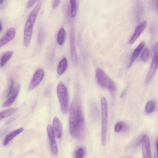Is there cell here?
I'll use <instances>...</instances> for the list:
<instances>
[{
  "instance_id": "17",
  "label": "cell",
  "mask_w": 158,
  "mask_h": 158,
  "mask_svg": "<svg viewBox=\"0 0 158 158\" xmlns=\"http://www.w3.org/2000/svg\"><path fill=\"white\" fill-rule=\"evenodd\" d=\"M66 37V31L63 28L61 27L59 29L57 35V41L59 45H62L64 44Z\"/></svg>"
},
{
  "instance_id": "27",
  "label": "cell",
  "mask_w": 158,
  "mask_h": 158,
  "mask_svg": "<svg viewBox=\"0 0 158 158\" xmlns=\"http://www.w3.org/2000/svg\"><path fill=\"white\" fill-rule=\"evenodd\" d=\"M149 52L147 48H145L143 51L141 55L140 58L144 62H146L148 58Z\"/></svg>"
},
{
  "instance_id": "10",
  "label": "cell",
  "mask_w": 158,
  "mask_h": 158,
  "mask_svg": "<svg viewBox=\"0 0 158 158\" xmlns=\"http://www.w3.org/2000/svg\"><path fill=\"white\" fill-rule=\"evenodd\" d=\"M147 22L144 20L140 23L136 27L135 31L131 38L129 44H132L138 39L146 27Z\"/></svg>"
},
{
  "instance_id": "21",
  "label": "cell",
  "mask_w": 158,
  "mask_h": 158,
  "mask_svg": "<svg viewBox=\"0 0 158 158\" xmlns=\"http://www.w3.org/2000/svg\"><path fill=\"white\" fill-rule=\"evenodd\" d=\"M128 129V126L124 122H119L117 123L115 125L114 130L116 132L121 131H125Z\"/></svg>"
},
{
  "instance_id": "37",
  "label": "cell",
  "mask_w": 158,
  "mask_h": 158,
  "mask_svg": "<svg viewBox=\"0 0 158 158\" xmlns=\"http://www.w3.org/2000/svg\"><path fill=\"white\" fill-rule=\"evenodd\" d=\"M4 2V0H0V5H2L3 4Z\"/></svg>"
},
{
  "instance_id": "31",
  "label": "cell",
  "mask_w": 158,
  "mask_h": 158,
  "mask_svg": "<svg viewBox=\"0 0 158 158\" xmlns=\"http://www.w3.org/2000/svg\"><path fill=\"white\" fill-rule=\"evenodd\" d=\"M60 2L59 0H54L52 1V7L53 9L57 7Z\"/></svg>"
},
{
  "instance_id": "11",
  "label": "cell",
  "mask_w": 158,
  "mask_h": 158,
  "mask_svg": "<svg viewBox=\"0 0 158 158\" xmlns=\"http://www.w3.org/2000/svg\"><path fill=\"white\" fill-rule=\"evenodd\" d=\"M15 34L16 30L15 28L12 27L8 29L5 35L0 39V47L12 40L15 37Z\"/></svg>"
},
{
  "instance_id": "33",
  "label": "cell",
  "mask_w": 158,
  "mask_h": 158,
  "mask_svg": "<svg viewBox=\"0 0 158 158\" xmlns=\"http://www.w3.org/2000/svg\"><path fill=\"white\" fill-rule=\"evenodd\" d=\"M127 92V89H124L121 93L120 97L121 98H123Z\"/></svg>"
},
{
  "instance_id": "18",
  "label": "cell",
  "mask_w": 158,
  "mask_h": 158,
  "mask_svg": "<svg viewBox=\"0 0 158 158\" xmlns=\"http://www.w3.org/2000/svg\"><path fill=\"white\" fill-rule=\"evenodd\" d=\"M13 54V52L10 51L6 52L2 55L0 60V65L1 67H3L11 58Z\"/></svg>"
},
{
  "instance_id": "34",
  "label": "cell",
  "mask_w": 158,
  "mask_h": 158,
  "mask_svg": "<svg viewBox=\"0 0 158 158\" xmlns=\"http://www.w3.org/2000/svg\"><path fill=\"white\" fill-rule=\"evenodd\" d=\"M156 148H157V150L158 152V139H157L156 140Z\"/></svg>"
},
{
  "instance_id": "15",
  "label": "cell",
  "mask_w": 158,
  "mask_h": 158,
  "mask_svg": "<svg viewBox=\"0 0 158 158\" xmlns=\"http://www.w3.org/2000/svg\"><path fill=\"white\" fill-rule=\"evenodd\" d=\"M24 128L21 127L10 132L6 136L3 143V145H6L12 139L22 132Z\"/></svg>"
},
{
  "instance_id": "12",
  "label": "cell",
  "mask_w": 158,
  "mask_h": 158,
  "mask_svg": "<svg viewBox=\"0 0 158 158\" xmlns=\"http://www.w3.org/2000/svg\"><path fill=\"white\" fill-rule=\"evenodd\" d=\"M52 123L55 136L58 138H60L62 133L61 123L59 118L55 116L53 118Z\"/></svg>"
},
{
  "instance_id": "30",
  "label": "cell",
  "mask_w": 158,
  "mask_h": 158,
  "mask_svg": "<svg viewBox=\"0 0 158 158\" xmlns=\"http://www.w3.org/2000/svg\"><path fill=\"white\" fill-rule=\"evenodd\" d=\"M37 1V0H31L28 1L26 5L27 8H30Z\"/></svg>"
},
{
  "instance_id": "4",
  "label": "cell",
  "mask_w": 158,
  "mask_h": 158,
  "mask_svg": "<svg viewBox=\"0 0 158 158\" xmlns=\"http://www.w3.org/2000/svg\"><path fill=\"white\" fill-rule=\"evenodd\" d=\"M96 77L97 82L100 86L109 89L112 92L115 91L116 87L114 83L102 69H97Z\"/></svg>"
},
{
  "instance_id": "1",
  "label": "cell",
  "mask_w": 158,
  "mask_h": 158,
  "mask_svg": "<svg viewBox=\"0 0 158 158\" xmlns=\"http://www.w3.org/2000/svg\"><path fill=\"white\" fill-rule=\"evenodd\" d=\"M69 125L71 135L79 139L84 134L85 123L82 104L78 95L73 98L70 106L69 113Z\"/></svg>"
},
{
  "instance_id": "29",
  "label": "cell",
  "mask_w": 158,
  "mask_h": 158,
  "mask_svg": "<svg viewBox=\"0 0 158 158\" xmlns=\"http://www.w3.org/2000/svg\"><path fill=\"white\" fill-rule=\"evenodd\" d=\"M44 37V34L43 31L40 30L38 33L37 35V40L38 43L40 44L42 43Z\"/></svg>"
},
{
  "instance_id": "36",
  "label": "cell",
  "mask_w": 158,
  "mask_h": 158,
  "mask_svg": "<svg viewBox=\"0 0 158 158\" xmlns=\"http://www.w3.org/2000/svg\"><path fill=\"white\" fill-rule=\"evenodd\" d=\"M2 29V26L1 22H0V32H1Z\"/></svg>"
},
{
  "instance_id": "5",
  "label": "cell",
  "mask_w": 158,
  "mask_h": 158,
  "mask_svg": "<svg viewBox=\"0 0 158 158\" xmlns=\"http://www.w3.org/2000/svg\"><path fill=\"white\" fill-rule=\"evenodd\" d=\"M158 66V42L154 47V54L148 74L145 79V82L148 83L152 79Z\"/></svg>"
},
{
  "instance_id": "13",
  "label": "cell",
  "mask_w": 158,
  "mask_h": 158,
  "mask_svg": "<svg viewBox=\"0 0 158 158\" xmlns=\"http://www.w3.org/2000/svg\"><path fill=\"white\" fill-rule=\"evenodd\" d=\"M20 85H18L15 88L11 95L5 102L2 104V106L6 107L10 106L15 100L20 90Z\"/></svg>"
},
{
  "instance_id": "22",
  "label": "cell",
  "mask_w": 158,
  "mask_h": 158,
  "mask_svg": "<svg viewBox=\"0 0 158 158\" xmlns=\"http://www.w3.org/2000/svg\"><path fill=\"white\" fill-rule=\"evenodd\" d=\"M70 13L72 17H74L76 16L77 12V5L76 1L75 0L70 1Z\"/></svg>"
},
{
  "instance_id": "32",
  "label": "cell",
  "mask_w": 158,
  "mask_h": 158,
  "mask_svg": "<svg viewBox=\"0 0 158 158\" xmlns=\"http://www.w3.org/2000/svg\"><path fill=\"white\" fill-rule=\"evenodd\" d=\"M16 117H13L12 118H10L9 119L6 123V125H8L10 123H11V122H12L15 119Z\"/></svg>"
},
{
  "instance_id": "35",
  "label": "cell",
  "mask_w": 158,
  "mask_h": 158,
  "mask_svg": "<svg viewBox=\"0 0 158 158\" xmlns=\"http://www.w3.org/2000/svg\"><path fill=\"white\" fill-rule=\"evenodd\" d=\"M154 158H158V155L156 153L155 154Z\"/></svg>"
},
{
  "instance_id": "6",
  "label": "cell",
  "mask_w": 158,
  "mask_h": 158,
  "mask_svg": "<svg viewBox=\"0 0 158 158\" xmlns=\"http://www.w3.org/2000/svg\"><path fill=\"white\" fill-rule=\"evenodd\" d=\"M34 24L28 20L25 23L23 34V44L25 47L28 46L30 43Z\"/></svg>"
},
{
  "instance_id": "16",
  "label": "cell",
  "mask_w": 158,
  "mask_h": 158,
  "mask_svg": "<svg viewBox=\"0 0 158 158\" xmlns=\"http://www.w3.org/2000/svg\"><path fill=\"white\" fill-rule=\"evenodd\" d=\"M68 67V61L66 58H64L59 62L57 68V72L61 75L66 70Z\"/></svg>"
},
{
  "instance_id": "24",
  "label": "cell",
  "mask_w": 158,
  "mask_h": 158,
  "mask_svg": "<svg viewBox=\"0 0 158 158\" xmlns=\"http://www.w3.org/2000/svg\"><path fill=\"white\" fill-rule=\"evenodd\" d=\"M155 103L154 102L151 101L148 102L146 104L145 110L146 112L149 113L152 112L154 109Z\"/></svg>"
},
{
  "instance_id": "28",
  "label": "cell",
  "mask_w": 158,
  "mask_h": 158,
  "mask_svg": "<svg viewBox=\"0 0 158 158\" xmlns=\"http://www.w3.org/2000/svg\"><path fill=\"white\" fill-rule=\"evenodd\" d=\"M50 146L51 151L53 154L56 156L57 155L58 153V150L56 143H50Z\"/></svg>"
},
{
  "instance_id": "23",
  "label": "cell",
  "mask_w": 158,
  "mask_h": 158,
  "mask_svg": "<svg viewBox=\"0 0 158 158\" xmlns=\"http://www.w3.org/2000/svg\"><path fill=\"white\" fill-rule=\"evenodd\" d=\"M14 82L13 79H10L9 81L8 89L6 91V97H9L13 92L15 88H14Z\"/></svg>"
},
{
  "instance_id": "2",
  "label": "cell",
  "mask_w": 158,
  "mask_h": 158,
  "mask_svg": "<svg viewBox=\"0 0 158 158\" xmlns=\"http://www.w3.org/2000/svg\"><path fill=\"white\" fill-rule=\"evenodd\" d=\"M56 93L62 112L66 114L68 110V94L67 88L61 81L58 83L56 88Z\"/></svg>"
},
{
  "instance_id": "25",
  "label": "cell",
  "mask_w": 158,
  "mask_h": 158,
  "mask_svg": "<svg viewBox=\"0 0 158 158\" xmlns=\"http://www.w3.org/2000/svg\"><path fill=\"white\" fill-rule=\"evenodd\" d=\"M91 114L94 118H97L98 116V111L97 107L94 104L91 105Z\"/></svg>"
},
{
  "instance_id": "38",
  "label": "cell",
  "mask_w": 158,
  "mask_h": 158,
  "mask_svg": "<svg viewBox=\"0 0 158 158\" xmlns=\"http://www.w3.org/2000/svg\"><path fill=\"white\" fill-rule=\"evenodd\" d=\"M156 4L157 8L158 10V0H157L156 1Z\"/></svg>"
},
{
  "instance_id": "26",
  "label": "cell",
  "mask_w": 158,
  "mask_h": 158,
  "mask_svg": "<svg viewBox=\"0 0 158 158\" xmlns=\"http://www.w3.org/2000/svg\"><path fill=\"white\" fill-rule=\"evenodd\" d=\"M85 150L83 148H79L75 152V158H83L85 155Z\"/></svg>"
},
{
  "instance_id": "7",
  "label": "cell",
  "mask_w": 158,
  "mask_h": 158,
  "mask_svg": "<svg viewBox=\"0 0 158 158\" xmlns=\"http://www.w3.org/2000/svg\"><path fill=\"white\" fill-rule=\"evenodd\" d=\"M70 39L71 60L73 65L75 66L77 63V56L75 46L74 32L73 28L71 29L70 31Z\"/></svg>"
},
{
  "instance_id": "3",
  "label": "cell",
  "mask_w": 158,
  "mask_h": 158,
  "mask_svg": "<svg viewBox=\"0 0 158 158\" xmlns=\"http://www.w3.org/2000/svg\"><path fill=\"white\" fill-rule=\"evenodd\" d=\"M102 112L101 140L103 146L106 144L108 123V107L106 99L102 97L101 99Z\"/></svg>"
},
{
  "instance_id": "14",
  "label": "cell",
  "mask_w": 158,
  "mask_h": 158,
  "mask_svg": "<svg viewBox=\"0 0 158 158\" xmlns=\"http://www.w3.org/2000/svg\"><path fill=\"white\" fill-rule=\"evenodd\" d=\"M145 45V43L143 41L140 43L134 50L129 62L127 66V68H129L132 65L134 61L138 57Z\"/></svg>"
},
{
  "instance_id": "20",
  "label": "cell",
  "mask_w": 158,
  "mask_h": 158,
  "mask_svg": "<svg viewBox=\"0 0 158 158\" xmlns=\"http://www.w3.org/2000/svg\"><path fill=\"white\" fill-rule=\"evenodd\" d=\"M17 108H12L1 112L0 114V120L12 115L17 111Z\"/></svg>"
},
{
  "instance_id": "19",
  "label": "cell",
  "mask_w": 158,
  "mask_h": 158,
  "mask_svg": "<svg viewBox=\"0 0 158 158\" xmlns=\"http://www.w3.org/2000/svg\"><path fill=\"white\" fill-rule=\"evenodd\" d=\"M47 131L50 143H55V135L53 127L50 125H48L47 127Z\"/></svg>"
},
{
  "instance_id": "9",
  "label": "cell",
  "mask_w": 158,
  "mask_h": 158,
  "mask_svg": "<svg viewBox=\"0 0 158 158\" xmlns=\"http://www.w3.org/2000/svg\"><path fill=\"white\" fill-rule=\"evenodd\" d=\"M142 143L143 158H152L150 140L147 135H145L143 136Z\"/></svg>"
},
{
  "instance_id": "8",
  "label": "cell",
  "mask_w": 158,
  "mask_h": 158,
  "mask_svg": "<svg viewBox=\"0 0 158 158\" xmlns=\"http://www.w3.org/2000/svg\"><path fill=\"white\" fill-rule=\"evenodd\" d=\"M44 76V71L43 69H40L34 73L29 84L28 89L31 90L37 86L42 80Z\"/></svg>"
}]
</instances>
